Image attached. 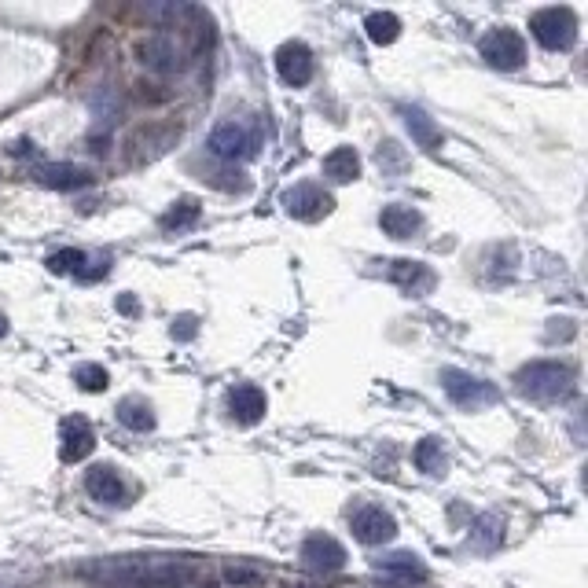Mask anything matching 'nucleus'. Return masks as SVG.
I'll return each instance as SVG.
<instances>
[{"label":"nucleus","mask_w":588,"mask_h":588,"mask_svg":"<svg viewBox=\"0 0 588 588\" xmlns=\"http://www.w3.org/2000/svg\"><path fill=\"white\" fill-rule=\"evenodd\" d=\"M85 574L107 588H184L199 574L192 555H118L85 566Z\"/></svg>","instance_id":"nucleus-1"},{"label":"nucleus","mask_w":588,"mask_h":588,"mask_svg":"<svg viewBox=\"0 0 588 588\" xmlns=\"http://www.w3.org/2000/svg\"><path fill=\"white\" fill-rule=\"evenodd\" d=\"M515 386L533 401H566L577 390V375L563 361H533L515 372Z\"/></svg>","instance_id":"nucleus-2"},{"label":"nucleus","mask_w":588,"mask_h":588,"mask_svg":"<svg viewBox=\"0 0 588 588\" xmlns=\"http://www.w3.org/2000/svg\"><path fill=\"white\" fill-rule=\"evenodd\" d=\"M441 386H445V394L453 401L456 408H464V412H482V408L497 405L500 401V390L486 379H478L471 372H460V368H445L441 372Z\"/></svg>","instance_id":"nucleus-3"},{"label":"nucleus","mask_w":588,"mask_h":588,"mask_svg":"<svg viewBox=\"0 0 588 588\" xmlns=\"http://www.w3.org/2000/svg\"><path fill=\"white\" fill-rule=\"evenodd\" d=\"M530 34L548 52H566L577 41V15L570 8H541L530 15Z\"/></svg>","instance_id":"nucleus-4"},{"label":"nucleus","mask_w":588,"mask_h":588,"mask_svg":"<svg viewBox=\"0 0 588 588\" xmlns=\"http://www.w3.org/2000/svg\"><path fill=\"white\" fill-rule=\"evenodd\" d=\"M254 151H258V133L247 122H239V118H228V122H221L210 133V155H217V159L239 162L250 159Z\"/></svg>","instance_id":"nucleus-5"},{"label":"nucleus","mask_w":588,"mask_h":588,"mask_svg":"<svg viewBox=\"0 0 588 588\" xmlns=\"http://www.w3.org/2000/svg\"><path fill=\"white\" fill-rule=\"evenodd\" d=\"M478 48H482V59L497 70H519L526 63V41L515 30H504V26L489 30Z\"/></svg>","instance_id":"nucleus-6"},{"label":"nucleus","mask_w":588,"mask_h":588,"mask_svg":"<svg viewBox=\"0 0 588 588\" xmlns=\"http://www.w3.org/2000/svg\"><path fill=\"white\" fill-rule=\"evenodd\" d=\"M283 210L298 221H320L335 210V199L317 184H294L291 192H283Z\"/></svg>","instance_id":"nucleus-7"},{"label":"nucleus","mask_w":588,"mask_h":588,"mask_svg":"<svg viewBox=\"0 0 588 588\" xmlns=\"http://www.w3.org/2000/svg\"><path fill=\"white\" fill-rule=\"evenodd\" d=\"M96 449V430L85 416H67L59 423V460L63 464H81Z\"/></svg>","instance_id":"nucleus-8"},{"label":"nucleus","mask_w":588,"mask_h":588,"mask_svg":"<svg viewBox=\"0 0 588 588\" xmlns=\"http://www.w3.org/2000/svg\"><path fill=\"white\" fill-rule=\"evenodd\" d=\"M350 526H353V537L361 544H386V541H394V533H397L394 515L383 508H375V504H364V508L353 511Z\"/></svg>","instance_id":"nucleus-9"},{"label":"nucleus","mask_w":588,"mask_h":588,"mask_svg":"<svg viewBox=\"0 0 588 588\" xmlns=\"http://www.w3.org/2000/svg\"><path fill=\"white\" fill-rule=\"evenodd\" d=\"M386 280L394 283V287H401L405 294H412V298H423V294L434 291V283H438V276L430 272V265H423V261H386Z\"/></svg>","instance_id":"nucleus-10"},{"label":"nucleus","mask_w":588,"mask_h":588,"mask_svg":"<svg viewBox=\"0 0 588 588\" xmlns=\"http://www.w3.org/2000/svg\"><path fill=\"white\" fill-rule=\"evenodd\" d=\"M276 74H280L287 85H309L313 78V52H309L302 41H283L276 48Z\"/></svg>","instance_id":"nucleus-11"},{"label":"nucleus","mask_w":588,"mask_h":588,"mask_svg":"<svg viewBox=\"0 0 588 588\" xmlns=\"http://www.w3.org/2000/svg\"><path fill=\"white\" fill-rule=\"evenodd\" d=\"M302 563L331 574V570H342V566H346V548H342L331 533H313V537L302 541Z\"/></svg>","instance_id":"nucleus-12"},{"label":"nucleus","mask_w":588,"mask_h":588,"mask_svg":"<svg viewBox=\"0 0 588 588\" xmlns=\"http://www.w3.org/2000/svg\"><path fill=\"white\" fill-rule=\"evenodd\" d=\"M85 489H89L92 500H100V504H107V508H118V504H125V482L118 478V471L107 464L92 467L89 475H85Z\"/></svg>","instance_id":"nucleus-13"},{"label":"nucleus","mask_w":588,"mask_h":588,"mask_svg":"<svg viewBox=\"0 0 588 588\" xmlns=\"http://www.w3.org/2000/svg\"><path fill=\"white\" fill-rule=\"evenodd\" d=\"M265 408H269V401H265V394H261L254 383H243L228 394V412H232V419L243 423V427H254V423L265 416Z\"/></svg>","instance_id":"nucleus-14"},{"label":"nucleus","mask_w":588,"mask_h":588,"mask_svg":"<svg viewBox=\"0 0 588 588\" xmlns=\"http://www.w3.org/2000/svg\"><path fill=\"white\" fill-rule=\"evenodd\" d=\"M37 181L45 184V188L70 192V188L92 184V173L85 170V166H74V162H48V166H37Z\"/></svg>","instance_id":"nucleus-15"},{"label":"nucleus","mask_w":588,"mask_h":588,"mask_svg":"<svg viewBox=\"0 0 588 588\" xmlns=\"http://www.w3.org/2000/svg\"><path fill=\"white\" fill-rule=\"evenodd\" d=\"M379 225L390 239H412L423 225V214H419L416 206H405V203H390L383 206V214H379Z\"/></svg>","instance_id":"nucleus-16"},{"label":"nucleus","mask_w":588,"mask_h":588,"mask_svg":"<svg viewBox=\"0 0 588 588\" xmlns=\"http://www.w3.org/2000/svg\"><path fill=\"white\" fill-rule=\"evenodd\" d=\"M401 118H405L408 133H412V140H416L423 151H438V147L445 144V136H441V129L434 125V118H427L419 107H401Z\"/></svg>","instance_id":"nucleus-17"},{"label":"nucleus","mask_w":588,"mask_h":588,"mask_svg":"<svg viewBox=\"0 0 588 588\" xmlns=\"http://www.w3.org/2000/svg\"><path fill=\"white\" fill-rule=\"evenodd\" d=\"M324 177L335 184H350L361 177V155L353 147H335L328 159H324Z\"/></svg>","instance_id":"nucleus-18"},{"label":"nucleus","mask_w":588,"mask_h":588,"mask_svg":"<svg viewBox=\"0 0 588 588\" xmlns=\"http://www.w3.org/2000/svg\"><path fill=\"white\" fill-rule=\"evenodd\" d=\"M375 566H379L383 574L401 577V581H427V566L419 563V555H412V552L383 555V559H375Z\"/></svg>","instance_id":"nucleus-19"},{"label":"nucleus","mask_w":588,"mask_h":588,"mask_svg":"<svg viewBox=\"0 0 588 588\" xmlns=\"http://www.w3.org/2000/svg\"><path fill=\"white\" fill-rule=\"evenodd\" d=\"M118 423L144 434V430L155 427V412H151L144 397H125V401H118Z\"/></svg>","instance_id":"nucleus-20"},{"label":"nucleus","mask_w":588,"mask_h":588,"mask_svg":"<svg viewBox=\"0 0 588 588\" xmlns=\"http://www.w3.org/2000/svg\"><path fill=\"white\" fill-rule=\"evenodd\" d=\"M364 30L372 37L375 45H394L397 37H401V19L394 12H372L364 19Z\"/></svg>","instance_id":"nucleus-21"},{"label":"nucleus","mask_w":588,"mask_h":588,"mask_svg":"<svg viewBox=\"0 0 588 588\" xmlns=\"http://www.w3.org/2000/svg\"><path fill=\"white\" fill-rule=\"evenodd\" d=\"M416 467L419 471H427V475H445L449 471V460H445V453H441V441L438 438H423L416 445Z\"/></svg>","instance_id":"nucleus-22"},{"label":"nucleus","mask_w":588,"mask_h":588,"mask_svg":"<svg viewBox=\"0 0 588 588\" xmlns=\"http://www.w3.org/2000/svg\"><path fill=\"white\" fill-rule=\"evenodd\" d=\"M471 541H475V548H482V552L500 548V541H504V522H500L497 515H478L475 530H471Z\"/></svg>","instance_id":"nucleus-23"},{"label":"nucleus","mask_w":588,"mask_h":588,"mask_svg":"<svg viewBox=\"0 0 588 588\" xmlns=\"http://www.w3.org/2000/svg\"><path fill=\"white\" fill-rule=\"evenodd\" d=\"M195 221H199V203H195V199H177V203L162 214L159 225L166 228V232H181V228H192Z\"/></svg>","instance_id":"nucleus-24"},{"label":"nucleus","mask_w":588,"mask_h":588,"mask_svg":"<svg viewBox=\"0 0 588 588\" xmlns=\"http://www.w3.org/2000/svg\"><path fill=\"white\" fill-rule=\"evenodd\" d=\"M85 265H89V254L78 247H67L48 258V272H56V276H81Z\"/></svg>","instance_id":"nucleus-25"},{"label":"nucleus","mask_w":588,"mask_h":588,"mask_svg":"<svg viewBox=\"0 0 588 588\" xmlns=\"http://www.w3.org/2000/svg\"><path fill=\"white\" fill-rule=\"evenodd\" d=\"M74 383H78L81 390L100 394V390H107L111 375H107V368H100V364H78V368H74Z\"/></svg>","instance_id":"nucleus-26"},{"label":"nucleus","mask_w":588,"mask_h":588,"mask_svg":"<svg viewBox=\"0 0 588 588\" xmlns=\"http://www.w3.org/2000/svg\"><path fill=\"white\" fill-rule=\"evenodd\" d=\"M225 577L232 585H261V581H265V574H261V570H250V566H228Z\"/></svg>","instance_id":"nucleus-27"},{"label":"nucleus","mask_w":588,"mask_h":588,"mask_svg":"<svg viewBox=\"0 0 588 588\" xmlns=\"http://www.w3.org/2000/svg\"><path fill=\"white\" fill-rule=\"evenodd\" d=\"M195 317L192 313H184V317L173 320V339H195Z\"/></svg>","instance_id":"nucleus-28"},{"label":"nucleus","mask_w":588,"mask_h":588,"mask_svg":"<svg viewBox=\"0 0 588 588\" xmlns=\"http://www.w3.org/2000/svg\"><path fill=\"white\" fill-rule=\"evenodd\" d=\"M4 335H8V317L0 313V339H4Z\"/></svg>","instance_id":"nucleus-29"}]
</instances>
